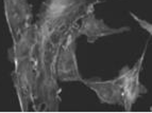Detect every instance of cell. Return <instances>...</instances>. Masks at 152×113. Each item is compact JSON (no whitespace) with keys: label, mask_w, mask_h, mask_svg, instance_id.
I'll use <instances>...</instances> for the list:
<instances>
[{"label":"cell","mask_w":152,"mask_h":113,"mask_svg":"<svg viewBox=\"0 0 152 113\" xmlns=\"http://www.w3.org/2000/svg\"><path fill=\"white\" fill-rule=\"evenodd\" d=\"M130 15H131V17L134 19L135 21H136L138 24H140V27L142 29H144L146 32H148L150 34V35L152 36V23L148 22L147 20H145V19H142V18H140L138 16H136L134 14V13H130Z\"/></svg>","instance_id":"8"},{"label":"cell","mask_w":152,"mask_h":113,"mask_svg":"<svg viewBox=\"0 0 152 113\" xmlns=\"http://www.w3.org/2000/svg\"><path fill=\"white\" fill-rule=\"evenodd\" d=\"M146 51H147V47H145L142 56L138 58V60L134 63L133 67L124 65L119 71V74L117 76L120 87H121V106L126 111H131L138 97L148 92L147 88L140 83V79Z\"/></svg>","instance_id":"3"},{"label":"cell","mask_w":152,"mask_h":113,"mask_svg":"<svg viewBox=\"0 0 152 113\" xmlns=\"http://www.w3.org/2000/svg\"><path fill=\"white\" fill-rule=\"evenodd\" d=\"M100 0H44L34 22L39 60L33 110L58 111L61 89L56 78V59L71 31Z\"/></svg>","instance_id":"1"},{"label":"cell","mask_w":152,"mask_h":113,"mask_svg":"<svg viewBox=\"0 0 152 113\" xmlns=\"http://www.w3.org/2000/svg\"><path fill=\"white\" fill-rule=\"evenodd\" d=\"M130 30L131 29L129 27L111 28L102 19H98L95 16L94 12H91L81 19L80 23L77 27V34L79 37L85 36L87 42L94 43L99 38L122 34V33L129 32Z\"/></svg>","instance_id":"6"},{"label":"cell","mask_w":152,"mask_h":113,"mask_svg":"<svg viewBox=\"0 0 152 113\" xmlns=\"http://www.w3.org/2000/svg\"><path fill=\"white\" fill-rule=\"evenodd\" d=\"M9 59L14 65L12 79L20 109L28 111L34 101L39 73L34 23L13 42L12 48L9 50Z\"/></svg>","instance_id":"2"},{"label":"cell","mask_w":152,"mask_h":113,"mask_svg":"<svg viewBox=\"0 0 152 113\" xmlns=\"http://www.w3.org/2000/svg\"><path fill=\"white\" fill-rule=\"evenodd\" d=\"M81 83L94 91L102 104L121 105V87L117 77L109 81H102L101 78H83Z\"/></svg>","instance_id":"7"},{"label":"cell","mask_w":152,"mask_h":113,"mask_svg":"<svg viewBox=\"0 0 152 113\" xmlns=\"http://www.w3.org/2000/svg\"><path fill=\"white\" fill-rule=\"evenodd\" d=\"M2 2L12 42H15L34 23L32 5L28 0H2Z\"/></svg>","instance_id":"5"},{"label":"cell","mask_w":152,"mask_h":113,"mask_svg":"<svg viewBox=\"0 0 152 113\" xmlns=\"http://www.w3.org/2000/svg\"><path fill=\"white\" fill-rule=\"evenodd\" d=\"M77 27L71 31L58 52L56 65L58 83L82 81L83 79L79 71L77 59V39L79 38L77 34Z\"/></svg>","instance_id":"4"}]
</instances>
